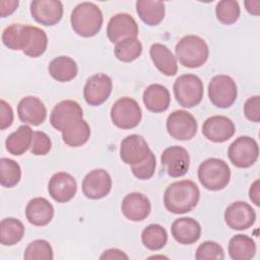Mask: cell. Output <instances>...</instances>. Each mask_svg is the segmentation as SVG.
Wrapping results in <instances>:
<instances>
[{"label": "cell", "instance_id": "obj_1", "mask_svg": "<svg viewBox=\"0 0 260 260\" xmlns=\"http://www.w3.org/2000/svg\"><path fill=\"white\" fill-rule=\"evenodd\" d=\"M199 198L198 186L193 181L182 180L168 186L164 195V204L170 212L183 214L195 208Z\"/></svg>", "mask_w": 260, "mask_h": 260}, {"label": "cell", "instance_id": "obj_2", "mask_svg": "<svg viewBox=\"0 0 260 260\" xmlns=\"http://www.w3.org/2000/svg\"><path fill=\"white\" fill-rule=\"evenodd\" d=\"M103 12L92 2H81L77 4L70 16L73 30L80 37L90 38L95 36L103 25Z\"/></svg>", "mask_w": 260, "mask_h": 260}, {"label": "cell", "instance_id": "obj_3", "mask_svg": "<svg viewBox=\"0 0 260 260\" xmlns=\"http://www.w3.org/2000/svg\"><path fill=\"white\" fill-rule=\"evenodd\" d=\"M176 57L187 68L201 67L208 59L209 49L206 42L195 35L183 37L176 45Z\"/></svg>", "mask_w": 260, "mask_h": 260}, {"label": "cell", "instance_id": "obj_4", "mask_svg": "<svg viewBox=\"0 0 260 260\" xmlns=\"http://www.w3.org/2000/svg\"><path fill=\"white\" fill-rule=\"evenodd\" d=\"M198 180L207 190H222L228 186L231 180L230 167L220 158H207L203 160L198 168Z\"/></svg>", "mask_w": 260, "mask_h": 260}, {"label": "cell", "instance_id": "obj_5", "mask_svg": "<svg viewBox=\"0 0 260 260\" xmlns=\"http://www.w3.org/2000/svg\"><path fill=\"white\" fill-rule=\"evenodd\" d=\"M174 95L183 108H193L203 99V82L195 74L180 75L174 82Z\"/></svg>", "mask_w": 260, "mask_h": 260}, {"label": "cell", "instance_id": "obj_6", "mask_svg": "<svg viewBox=\"0 0 260 260\" xmlns=\"http://www.w3.org/2000/svg\"><path fill=\"white\" fill-rule=\"evenodd\" d=\"M237 95V84L229 75H215L208 83V98L216 108H230L236 102Z\"/></svg>", "mask_w": 260, "mask_h": 260}, {"label": "cell", "instance_id": "obj_7", "mask_svg": "<svg viewBox=\"0 0 260 260\" xmlns=\"http://www.w3.org/2000/svg\"><path fill=\"white\" fill-rule=\"evenodd\" d=\"M111 119L120 129H132L138 126L142 118L141 108L132 98H121L111 108Z\"/></svg>", "mask_w": 260, "mask_h": 260}, {"label": "cell", "instance_id": "obj_8", "mask_svg": "<svg viewBox=\"0 0 260 260\" xmlns=\"http://www.w3.org/2000/svg\"><path fill=\"white\" fill-rule=\"evenodd\" d=\"M228 156L235 167L240 169L250 168L258 159V143L250 136H240L230 145Z\"/></svg>", "mask_w": 260, "mask_h": 260}, {"label": "cell", "instance_id": "obj_9", "mask_svg": "<svg viewBox=\"0 0 260 260\" xmlns=\"http://www.w3.org/2000/svg\"><path fill=\"white\" fill-rule=\"evenodd\" d=\"M166 126L171 137L182 141L192 139L198 129L194 116L185 110H177L171 113L167 118Z\"/></svg>", "mask_w": 260, "mask_h": 260}, {"label": "cell", "instance_id": "obj_10", "mask_svg": "<svg viewBox=\"0 0 260 260\" xmlns=\"http://www.w3.org/2000/svg\"><path fill=\"white\" fill-rule=\"evenodd\" d=\"M83 111L79 104L72 100H65L58 103L50 115L51 125L58 131L63 132L82 120Z\"/></svg>", "mask_w": 260, "mask_h": 260}, {"label": "cell", "instance_id": "obj_11", "mask_svg": "<svg viewBox=\"0 0 260 260\" xmlns=\"http://www.w3.org/2000/svg\"><path fill=\"white\" fill-rule=\"evenodd\" d=\"M113 83L110 76L105 73H98L90 76L83 87V98L89 106L98 107L104 104L110 96Z\"/></svg>", "mask_w": 260, "mask_h": 260}, {"label": "cell", "instance_id": "obj_12", "mask_svg": "<svg viewBox=\"0 0 260 260\" xmlns=\"http://www.w3.org/2000/svg\"><path fill=\"white\" fill-rule=\"evenodd\" d=\"M160 161L164 170L170 177L179 178L187 174L190 166V156L187 149L174 145L162 151Z\"/></svg>", "mask_w": 260, "mask_h": 260}, {"label": "cell", "instance_id": "obj_13", "mask_svg": "<svg viewBox=\"0 0 260 260\" xmlns=\"http://www.w3.org/2000/svg\"><path fill=\"white\" fill-rule=\"evenodd\" d=\"M112 189V178L103 169H95L85 175L82 180V192L86 198L98 200L106 197Z\"/></svg>", "mask_w": 260, "mask_h": 260}, {"label": "cell", "instance_id": "obj_14", "mask_svg": "<svg viewBox=\"0 0 260 260\" xmlns=\"http://www.w3.org/2000/svg\"><path fill=\"white\" fill-rule=\"evenodd\" d=\"M139 32L136 20L128 13H118L113 15L107 25L108 39L115 44L130 39L137 38Z\"/></svg>", "mask_w": 260, "mask_h": 260}, {"label": "cell", "instance_id": "obj_15", "mask_svg": "<svg viewBox=\"0 0 260 260\" xmlns=\"http://www.w3.org/2000/svg\"><path fill=\"white\" fill-rule=\"evenodd\" d=\"M255 220V210L250 204L244 201H236L231 203L224 211V221L232 230H247L254 224Z\"/></svg>", "mask_w": 260, "mask_h": 260}, {"label": "cell", "instance_id": "obj_16", "mask_svg": "<svg viewBox=\"0 0 260 260\" xmlns=\"http://www.w3.org/2000/svg\"><path fill=\"white\" fill-rule=\"evenodd\" d=\"M236 127L234 122L225 116H211L207 118L202 125V134L208 140L221 143L234 136Z\"/></svg>", "mask_w": 260, "mask_h": 260}, {"label": "cell", "instance_id": "obj_17", "mask_svg": "<svg viewBox=\"0 0 260 260\" xmlns=\"http://www.w3.org/2000/svg\"><path fill=\"white\" fill-rule=\"evenodd\" d=\"M32 18L46 26L57 24L63 16V4L59 0H34L30 3Z\"/></svg>", "mask_w": 260, "mask_h": 260}, {"label": "cell", "instance_id": "obj_18", "mask_svg": "<svg viewBox=\"0 0 260 260\" xmlns=\"http://www.w3.org/2000/svg\"><path fill=\"white\" fill-rule=\"evenodd\" d=\"M146 140L137 134L125 137L120 145V157L126 165H136L143 161L150 152Z\"/></svg>", "mask_w": 260, "mask_h": 260}, {"label": "cell", "instance_id": "obj_19", "mask_svg": "<svg viewBox=\"0 0 260 260\" xmlns=\"http://www.w3.org/2000/svg\"><path fill=\"white\" fill-rule=\"evenodd\" d=\"M77 183L73 176L66 172L54 174L48 183L49 195L58 203L70 201L76 194Z\"/></svg>", "mask_w": 260, "mask_h": 260}, {"label": "cell", "instance_id": "obj_20", "mask_svg": "<svg viewBox=\"0 0 260 260\" xmlns=\"http://www.w3.org/2000/svg\"><path fill=\"white\" fill-rule=\"evenodd\" d=\"M121 211L127 219L131 221H141L149 215L151 204L146 195L139 192H132L123 198Z\"/></svg>", "mask_w": 260, "mask_h": 260}, {"label": "cell", "instance_id": "obj_21", "mask_svg": "<svg viewBox=\"0 0 260 260\" xmlns=\"http://www.w3.org/2000/svg\"><path fill=\"white\" fill-rule=\"evenodd\" d=\"M17 115L21 122L39 126L47 117V109L44 103L36 96H25L17 105Z\"/></svg>", "mask_w": 260, "mask_h": 260}, {"label": "cell", "instance_id": "obj_22", "mask_svg": "<svg viewBox=\"0 0 260 260\" xmlns=\"http://www.w3.org/2000/svg\"><path fill=\"white\" fill-rule=\"evenodd\" d=\"M171 232L179 244L191 245L200 239L201 226L192 217H180L172 223Z\"/></svg>", "mask_w": 260, "mask_h": 260}, {"label": "cell", "instance_id": "obj_23", "mask_svg": "<svg viewBox=\"0 0 260 260\" xmlns=\"http://www.w3.org/2000/svg\"><path fill=\"white\" fill-rule=\"evenodd\" d=\"M27 221L36 226L47 225L54 216L53 205L44 197H36L29 200L25 207Z\"/></svg>", "mask_w": 260, "mask_h": 260}, {"label": "cell", "instance_id": "obj_24", "mask_svg": "<svg viewBox=\"0 0 260 260\" xmlns=\"http://www.w3.org/2000/svg\"><path fill=\"white\" fill-rule=\"evenodd\" d=\"M31 36V25L13 23L2 32V43L10 50L22 52L27 48Z\"/></svg>", "mask_w": 260, "mask_h": 260}, {"label": "cell", "instance_id": "obj_25", "mask_svg": "<svg viewBox=\"0 0 260 260\" xmlns=\"http://www.w3.org/2000/svg\"><path fill=\"white\" fill-rule=\"evenodd\" d=\"M142 100L145 108L152 113L165 112L171 104L169 89L158 83L148 85L143 91Z\"/></svg>", "mask_w": 260, "mask_h": 260}, {"label": "cell", "instance_id": "obj_26", "mask_svg": "<svg viewBox=\"0 0 260 260\" xmlns=\"http://www.w3.org/2000/svg\"><path fill=\"white\" fill-rule=\"evenodd\" d=\"M149 56L154 66L166 76H174L178 72L177 59L164 44L155 43L149 49Z\"/></svg>", "mask_w": 260, "mask_h": 260}, {"label": "cell", "instance_id": "obj_27", "mask_svg": "<svg viewBox=\"0 0 260 260\" xmlns=\"http://www.w3.org/2000/svg\"><path fill=\"white\" fill-rule=\"evenodd\" d=\"M136 11L144 23L154 26L159 24L165 18L166 8L162 1L138 0L136 2Z\"/></svg>", "mask_w": 260, "mask_h": 260}, {"label": "cell", "instance_id": "obj_28", "mask_svg": "<svg viewBox=\"0 0 260 260\" xmlns=\"http://www.w3.org/2000/svg\"><path fill=\"white\" fill-rule=\"evenodd\" d=\"M78 68L76 62L67 56H59L49 64V73L57 81L68 82L77 75Z\"/></svg>", "mask_w": 260, "mask_h": 260}, {"label": "cell", "instance_id": "obj_29", "mask_svg": "<svg viewBox=\"0 0 260 260\" xmlns=\"http://www.w3.org/2000/svg\"><path fill=\"white\" fill-rule=\"evenodd\" d=\"M32 130L27 125H21L16 131L11 133L5 140V146L9 153L21 155L30 148L32 141Z\"/></svg>", "mask_w": 260, "mask_h": 260}, {"label": "cell", "instance_id": "obj_30", "mask_svg": "<svg viewBox=\"0 0 260 260\" xmlns=\"http://www.w3.org/2000/svg\"><path fill=\"white\" fill-rule=\"evenodd\" d=\"M229 255L233 260H250L255 256L256 244L247 235H236L229 242Z\"/></svg>", "mask_w": 260, "mask_h": 260}, {"label": "cell", "instance_id": "obj_31", "mask_svg": "<svg viewBox=\"0 0 260 260\" xmlns=\"http://www.w3.org/2000/svg\"><path fill=\"white\" fill-rule=\"evenodd\" d=\"M24 236L23 223L14 217H7L0 222V243L3 246H13Z\"/></svg>", "mask_w": 260, "mask_h": 260}, {"label": "cell", "instance_id": "obj_32", "mask_svg": "<svg viewBox=\"0 0 260 260\" xmlns=\"http://www.w3.org/2000/svg\"><path fill=\"white\" fill-rule=\"evenodd\" d=\"M141 241L150 251L162 249L168 242V233L164 226L157 223L148 224L141 233Z\"/></svg>", "mask_w": 260, "mask_h": 260}, {"label": "cell", "instance_id": "obj_33", "mask_svg": "<svg viewBox=\"0 0 260 260\" xmlns=\"http://www.w3.org/2000/svg\"><path fill=\"white\" fill-rule=\"evenodd\" d=\"M90 136V128L85 120H80L73 126L62 132V139L65 144L71 147H78L87 142Z\"/></svg>", "mask_w": 260, "mask_h": 260}, {"label": "cell", "instance_id": "obj_34", "mask_svg": "<svg viewBox=\"0 0 260 260\" xmlns=\"http://www.w3.org/2000/svg\"><path fill=\"white\" fill-rule=\"evenodd\" d=\"M142 53V44L137 38L123 40L116 44L114 49L115 57L122 62L128 63L136 60Z\"/></svg>", "mask_w": 260, "mask_h": 260}, {"label": "cell", "instance_id": "obj_35", "mask_svg": "<svg viewBox=\"0 0 260 260\" xmlns=\"http://www.w3.org/2000/svg\"><path fill=\"white\" fill-rule=\"evenodd\" d=\"M21 178L20 166L11 158L0 159V184L4 188L16 186Z\"/></svg>", "mask_w": 260, "mask_h": 260}, {"label": "cell", "instance_id": "obj_36", "mask_svg": "<svg viewBox=\"0 0 260 260\" xmlns=\"http://www.w3.org/2000/svg\"><path fill=\"white\" fill-rule=\"evenodd\" d=\"M241 14L240 5L235 0H222L215 6V15L219 22L222 24L235 23Z\"/></svg>", "mask_w": 260, "mask_h": 260}, {"label": "cell", "instance_id": "obj_37", "mask_svg": "<svg viewBox=\"0 0 260 260\" xmlns=\"http://www.w3.org/2000/svg\"><path fill=\"white\" fill-rule=\"evenodd\" d=\"M48 46V37L46 32L37 26L31 25V36L30 41L27 48L23 51V53L31 58H38L42 56Z\"/></svg>", "mask_w": 260, "mask_h": 260}, {"label": "cell", "instance_id": "obj_38", "mask_svg": "<svg viewBox=\"0 0 260 260\" xmlns=\"http://www.w3.org/2000/svg\"><path fill=\"white\" fill-rule=\"evenodd\" d=\"M23 258L25 260H52L54 258L53 249L46 240H36L26 247Z\"/></svg>", "mask_w": 260, "mask_h": 260}, {"label": "cell", "instance_id": "obj_39", "mask_svg": "<svg viewBox=\"0 0 260 260\" xmlns=\"http://www.w3.org/2000/svg\"><path fill=\"white\" fill-rule=\"evenodd\" d=\"M224 252L222 247L213 241H205L199 245L195 253L196 260H222Z\"/></svg>", "mask_w": 260, "mask_h": 260}, {"label": "cell", "instance_id": "obj_40", "mask_svg": "<svg viewBox=\"0 0 260 260\" xmlns=\"http://www.w3.org/2000/svg\"><path fill=\"white\" fill-rule=\"evenodd\" d=\"M155 167H156L155 155L153 154L152 151H150L147 157L143 161L131 166V171L137 179L148 180L154 175Z\"/></svg>", "mask_w": 260, "mask_h": 260}, {"label": "cell", "instance_id": "obj_41", "mask_svg": "<svg viewBox=\"0 0 260 260\" xmlns=\"http://www.w3.org/2000/svg\"><path fill=\"white\" fill-rule=\"evenodd\" d=\"M52 148L50 137L43 131H35L30 145V152L35 155H46Z\"/></svg>", "mask_w": 260, "mask_h": 260}, {"label": "cell", "instance_id": "obj_42", "mask_svg": "<svg viewBox=\"0 0 260 260\" xmlns=\"http://www.w3.org/2000/svg\"><path fill=\"white\" fill-rule=\"evenodd\" d=\"M245 117L254 123L260 121V96L253 95L249 98L244 104Z\"/></svg>", "mask_w": 260, "mask_h": 260}, {"label": "cell", "instance_id": "obj_43", "mask_svg": "<svg viewBox=\"0 0 260 260\" xmlns=\"http://www.w3.org/2000/svg\"><path fill=\"white\" fill-rule=\"evenodd\" d=\"M13 111L11 106L4 100L0 101V129L5 130L13 122Z\"/></svg>", "mask_w": 260, "mask_h": 260}, {"label": "cell", "instance_id": "obj_44", "mask_svg": "<svg viewBox=\"0 0 260 260\" xmlns=\"http://www.w3.org/2000/svg\"><path fill=\"white\" fill-rule=\"evenodd\" d=\"M19 2L17 0H2L0 1V15L6 17L12 14L18 7Z\"/></svg>", "mask_w": 260, "mask_h": 260}, {"label": "cell", "instance_id": "obj_45", "mask_svg": "<svg viewBox=\"0 0 260 260\" xmlns=\"http://www.w3.org/2000/svg\"><path fill=\"white\" fill-rule=\"evenodd\" d=\"M101 259H128V255L119 249H109L104 251L100 257Z\"/></svg>", "mask_w": 260, "mask_h": 260}, {"label": "cell", "instance_id": "obj_46", "mask_svg": "<svg viewBox=\"0 0 260 260\" xmlns=\"http://www.w3.org/2000/svg\"><path fill=\"white\" fill-rule=\"evenodd\" d=\"M259 180H256L250 187L249 190V198L250 200L256 205L259 206L260 205V201H259Z\"/></svg>", "mask_w": 260, "mask_h": 260}, {"label": "cell", "instance_id": "obj_47", "mask_svg": "<svg viewBox=\"0 0 260 260\" xmlns=\"http://www.w3.org/2000/svg\"><path fill=\"white\" fill-rule=\"evenodd\" d=\"M245 6H246V10L253 15H259V6H260V2L259 1H245Z\"/></svg>", "mask_w": 260, "mask_h": 260}]
</instances>
